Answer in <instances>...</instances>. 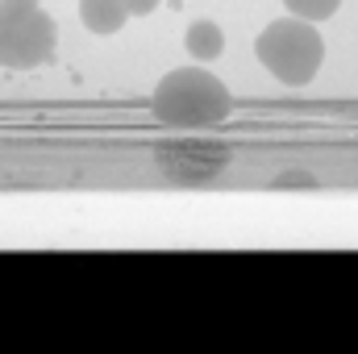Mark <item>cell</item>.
<instances>
[{
  "instance_id": "obj_4",
  "label": "cell",
  "mask_w": 358,
  "mask_h": 354,
  "mask_svg": "<svg viewBox=\"0 0 358 354\" xmlns=\"http://www.w3.org/2000/svg\"><path fill=\"white\" fill-rule=\"evenodd\" d=\"M80 21L92 34H117L129 21L125 0H80Z\"/></svg>"
},
{
  "instance_id": "obj_5",
  "label": "cell",
  "mask_w": 358,
  "mask_h": 354,
  "mask_svg": "<svg viewBox=\"0 0 358 354\" xmlns=\"http://www.w3.org/2000/svg\"><path fill=\"white\" fill-rule=\"evenodd\" d=\"M183 46H187V55L196 63H213L225 50V34H221L217 21H192L187 34H183Z\"/></svg>"
},
{
  "instance_id": "obj_6",
  "label": "cell",
  "mask_w": 358,
  "mask_h": 354,
  "mask_svg": "<svg viewBox=\"0 0 358 354\" xmlns=\"http://www.w3.org/2000/svg\"><path fill=\"white\" fill-rule=\"evenodd\" d=\"M283 4H287V13H292V17L325 21V17H334V13H338V4H342V0H283Z\"/></svg>"
},
{
  "instance_id": "obj_1",
  "label": "cell",
  "mask_w": 358,
  "mask_h": 354,
  "mask_svg": "<svg viewBox=\"0 0 358 354\" xmlns=\"http://www.w3.org/2000/svg\"><path fill=\"white\" fill-rule=\"evenodd\" d=\"M150 108L163 125H176V129H208V125H221L234 108V96L229 88L204 71L200 63L196 67H176L159 80V88L150 96Z\"/></svg>"
},
{
  "instance_id": "obj_2",
  "label": "cell",
  "mask_w": 358,
  "mask_h": 354,
  "mask_svg": "<svg viewBox=\"0 0 358 354\" xmlns=\"http://www.w3.org/2000/svg\"><path fill=\"white\" fill-rule=\"evenodd\" d=\"M59 42L55 17L38 0H0V67L34 71L50 63Z\"/></svg>"
},
{
  "instance_id": "obj_7",
  "label": "cell",
  "mask_w": 358,
  "mask_h": 354,
  "mask_svg": "<svg viewBox=\"0 0 358 354\" xmlns=\"http://www.w3.org/2000/svg\"><path fill=\"white\" fill-rule=\"evenodd\" d=\"M125 8H129L134 17H146V13H155V8H159V0H125Z\"/></svg>"
},
{
  "instance_id": "obj_3",
  "label": "cell",
  "mask_w": 358,
  "mask_h": 354,
  "mask_svg": "<svg viewBox=\"0 0 358 354\" xmlns=\"http://www.w3.org/2000/svg\"><path fill=\"white\" fill-rule=\"evenodd\" d=\"M255 55H259V63L267 67L275 80H283V84H308L321 71L325 42L313 29V21L287 17V21H271L267 29L259 34Z\"/></svg>"
}]
</instances>
